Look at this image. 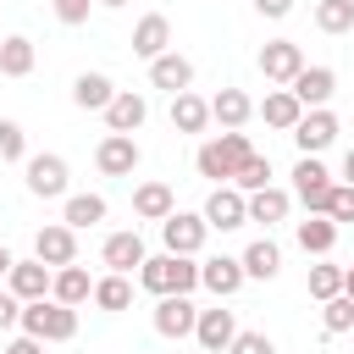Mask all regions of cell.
<instances>
[{"label": "cell", "mask_w": 354, "mask_h": 354, "mask_svg": "<svg viewBox=\"0 0 354 354\" xmlns=\"http://www.w3.org/2000/svg\"><path fill=\"white\" fill-rule=\"evenodd\" d=\"M100 0H55V17L66 22V28H83L88 22V11H94Z\"/></svg>", "instance_id": "cell-40"}, {"label": "cell", "mask_w": 354, "mask_h": 354, "mask_svg": "<svg viewBox=\"0 0 354 354\" xmlns=\"http://www.w3.org/2000/svg\"><path fill=\"white\" fill-rule=\"evenodd\" d=\"M11 326H22V299L11 288H0V332H11Z\"/></svg>", "instance_id": "cell-41"}, {"label": "cell", "mask_w": 354, "mask_h": 354, "mask_svg": "<svg viewBox=\"0 0 354 354\" xmlns=\"http://www.w3.org/2000/svg\"><path fill=\"white\" fill-rule=\"evenodd\" d=\"M249 155H254L249 133L221 127L216 138H205V144L194 149V171H199V177H210V183H232V177H238V166H243Z\"/></svg>", "instance_id": "cell-1"}, {"label": "cell", "mask_w": 354, "mask_h": 354, "mask_svg": "<svg viewBox=\"0 0 354 354\" xmlns=\"http://www.w3.org/2000/svg\"><path fill=\"white\" fill-rule=\"evenodd\" d=\"M337 111L332 105H315V111H304L299 116V127H293V144H299V155H321V149H332L337 144Z\"/></svg>", "instance_id": "cell-9"}, {"label": "cell", "mask_w": 354, "mask_h": 354, "mask_svg": "<svg viewBox=\"0 0 354 354\" xmlns=\"http://www.w3.org/2000/svg\"><path fill=\"white\" fill-rule=\"evenodd\" d=\"M22 183H28L33 199H66L72 171H66L61 155H28V160H22Z\"/></svg>", "instance_id": "cell-6"}, {"label": "cell", "mask_w": 354, "mask_h": 354, "mask_svg": "<svg viewBox=\"0 0 354 354\" xmlns=\"http://www.w3.org/2000/svg\"><path fill=\"white\" fill-rule=\"evenodd\" d=\"M343 293L354 299V266H343Z\"/></svg>", "instance_id": "cell-45"}, {"label": "cell", "mask_w": 354, "mask_h": 354, "mask_svg": "<svg viewBox=\"0 0 354 354\" xmlns=\"http://www.w3.org/2000/svg\"><path fill=\"white\" fill-rule=\"evenodd\" d=\"M321 326L337 337V332H354V299L348 293H337V299H326L321 304Z\"/></svg>", "instance_id": "cell-35"}, {"label": "cell", "mask_w": 354, "mask_h": 354, "mask_svg": "<svg viewBox=\"0 0 354 354\" xmlns=\"http://www.w3.org/2000/svg\"><path fill=\"white\" fill-rule=\"evenodd\" d=\"M254 116H260L266 127H277V133H293V127H299V116H304V105H299V94H293V88H271V94L254 105Z\"/></svg>", "instance_id": "cell-20"}, {"label": "cell", "mask_w": 354, "mask_h": 354, "mask_svg": "<svg viewBox=\"0 0 354 354\" xmlns=\"http://www.w3.org/2000/svg\"><path fill=\"white\" fill-rule=\"evenodd\" d=\"M337 293H343V266H326V254H321V260L310 266V299L326 304V299H337Z\"/></svg>", "instance_id": "cell-34"}, {"label": "cell", "mask_w": 354, "mask_h": 354, "mask_svg": "<svg viewBox=\"0 0 354 354\" xmlns=\"http://www.w3.org/2000/svg\"><path fill=\"white\" fill-rule=\"evenodd\" d=\"M105 210H111V205H105V194H66L61 221L83 232V227H100V221H105Z\"/></svg>", "instance_id": "cell-29"}, {"label": "cell", "mask_w": 354, "mask_h": 354, "mask_svg": "<svg viewBox=\"0 0 354 354\" xmlns=\"http://www.w3.org/2000/svg\"><path fill=\"white\" fill-rule=\"evenodd\" d=\"M337 232H343V227H337L332 216H304V221H293V243H299L310 260L332 254V249H337Z\"/></svg>", "instance_id": "cell-18"}, {"label": "cell", "mask_w": 354, "mask_h": 354, "mask_svg": "<svg viewBox=\"0 0 354 354\" xmlns=\"http://www.w3.org/2000/svg\"><path fill=\"white\" fill-rule=\"evenodd\" d=\"M326 216L343 227V221H354V183H332V205H326Z\"/></svg>", "instance_id": "cell-38"}, {"label": "cell", "mask_w": 354, "mask_h": 354, "mask_svg": "<svg viewBox=\"0 0 354 354\" xmlns=\"http://www.w3.org/2000/svg\"><path fill=\"white\" fill-rule=\"evenodd\" d=\"M254 11H260V17H271V22H282V17L293 11V0H254Z\"/></svg>", "instance_id": "cell-42"}, {"label": "cell", "mask_w": 354, "mask_h": 354, "mask_svg": "<svg viewBox=\"0 0 354 354\" xmlns=\"http://www.w3.org/2000/svg\"><path fill=\"white\" fill-rule=\"evenodd\" d=\"M266 183H271V160H266V155L254 149V155H249V160L238 166V177H232V188H243V194H254V188H266Z\"/></svg>", "instance_id": "cell-36"}, {"label": "cell", "mask_w": 354, "mask_h": 354, "mask_svg": "<svg viewBox=\"0 0 354 354\" xmlns=\"http://www.w3.org/2000/svg\"><path fill=\"white\" fill-rule=\"evenodd\" d=\"M194 321H199L194 293H166V299H155V332H160V337H194Z\"/></svg>", "instance_id": "cell-12"}, {"label": "cell", "mask_w": 354, "mask_h": 354, "mask_svg": "<svg viewBox=\"0 0 354 354\" xmlns=\"http://www.w3.org/2000/svg\"><path fill=\"white\" fill-rule=\"evenodd\" d=\"M293 199L304 205V216H326V205H332V171L321 166V155H299V166H293Z\"/></svg>", "instance_id": "cell-4"}, {"label": "cell", "mask_w": 354, "mask_h": 354, "mask_svg": "<svg viewBox=\"0 0 354 354\" xmlns=\"http://www.w3.org/2000/svg\"><path fill=\"white\" fill-rule=\"evenodd\" d=\"M315 28L321 33H354V0H315Z\"/></svg>", "instance_id": "cell-33"}, {"label": "cell", "mask_w": 354, "mask_h": 354, "mask_svg": "<svg viewBox=\"0 0 354 354\" xmlns=\"http://www.w3.org/2000/svg\"><path fill=\"white\" fill-rule=\"evenodd\" d=\"M149 83L166 88V94H183V88H194V61L177 55V50H166V55L149 61Z\"/></svg>", "instance_id": "cell-22"}, {"label": "cell", "mask_w": 354, "mask_h": 354, "mask_svg": "<svg viewBox=\"0 0 354 354\" xmlns=\"http://www.w3.org/2000/svg\"><path fill=\"white\" fill-rule=\"evenodd\" d=\"M11 266H17V254H11V249H6V243H0V282H6V277H11Z\"/></svg>", "instance_id": "cell-44"}, {"label": "cell", "mask_w": 354, "mask_h": 354, "mask_svg": "<svg viewBox=\"0 0 354 354\" xmlns=\"http://www.w3.org/2000/svg\"><path fill=\"white\" fill-rule=\"evenodd\" d=\"M127 304H133V282H127L122 271H105V277L94 282V310L116 315V310H127Z\"/></svg>", "instance_id": "cell-32"}, {"label": "cell", "mask_w": 354, "mask_h": 354, "mask_svg": "<svg viewBox=\"0 0 354 354\" xmlns=\"http://www.w3.org/2000/svg\"><path fill=\"white\" fill-rule=\"evenodd\" d=\"M50 299H61V304H88L94 299V282H88V271L72 260V266H61L55 271V282H50Z\"/></svg>", "instance_id": "cell-30"}, {"label": "cell", "mask_w": 354, "mask_h": 354, "mask_svg": "<svg viewBox=\"0 0 354 354\" xmlns=\"http://www.w3.org/2000/svg\"><path fill=\"white\" fill-rule=\"evenodd\" d=\"M0 160H28V133L11 116H0Z\"/></svg>", "instance_id": "cell-37"}, {"label": "cell", "mask_w": 354, "mask_h": 354, "mask_svg": "<svg viewBox=\"0 0 354 354\" xmlns=\"http://www.w3.org/2000/svg\"><path fill=\"white\" fill-rule=\"evenodd\" d=\"M288 88L299 94L304 111H315V105H332V94H337V72H332V66H304Z\"/></svg>", "instance_id": "cell-19"}, {"label": "cell", "mask_w": 354, "mask_h": 354, "mask_svg": "<svg viewBox=\"0 0 354 354\" xmlns=\"http://www.w3.org/2000/svg\"><path fill=\"white\" fill-rule=\"evenodd\" d=\"M166 50H171V22H166L160 11L138 17V22H133V55L155 61V55H166Z\"/></svg>", "instance_id": "cell-21"}, {"label": "cell", "mask_w": 354, "mask_h": 354, "mask_svg": "<svg viewBox=\"0 0 354 354\" xmlns=\"http://www.w3.org/2000/svg\"><path fill=\"white\" fill-rule=\"evenodd\" d=\"M6 354H44V343L22 332V337H11V343H6Z\"/></svg>", "instance_id": "cell-43"}, {"label": "cell", "mask_w": 354, "mask_h": 354, "mask_svg": "<svg viewBox=\"0 0 354 354\" xmlns=\"http://www.w3.org/2000/svg\"><path fill=\"white\" fill-rule=\"evenodd\" d=\"M50 282H55V266H44L39 254H33V260H17V266H11V277H6V288H11L22 304L50 299Z\"/></svg>", "instance_id": "cell-14"}, {"label": "cell", "mask_w": 354, "mask_h": 354, "mask_svg": "<svg viewBox=\"0 0 354 354\" xmlns=\"http://www.w3.org/2000/svg\"><path fill=\"white\" fill-rule=\"evenodd\" d=\"M254 116V100L243 94V88H221V94H210V122H221V127H243Z\"/></svg>", "instance_id": "cell-28"}, {"label": "cell", "mask_w": 354, "mask_h": 354, "mask_svg": "<svg viewBox=\"0 0 354 354\" xmlns=\"http://www.w3.org/2000/svg\"><path fill=\"white\" fill-rule=\"evenodd\" d=\"M199 216L210 221V232H238V227H249V194L232 188V183H216Z\"/></svg>", "instance_id": "cell-5"}, {"label": "cell", "mask_w": 354, "mask_h": 354, "mask_svg": "<svg viewBox=\"0 0 354 354\" xmlns=\"http://www.w3.org/2000/svg\"><path fill=\"white\" fill-rule=\"evenodd\" d=\"M111 100H116V83L105 72H77L72 77V105L77 111H105Z\"/></svg>", "instance_id": "cell-25"}, {"label": "cell", "mask_w": 354, "mask_h": 354, "mask_svg": "<svg viewBox=\"0 0 354 354\" xmlns=\"http://www.w3.org/2000/svg\"><path fill=\"white\" fill-rule=\"evenodd\" d=\"M205 238H210V221H205L199 210H171V216L160 221V243H166L171 254H199Z\"/></svg>", "instance_id": "cell-8"}, {"label": "cell", "mask_w": 354, "mask_h": 354, "mask_svg": "<svg viewBox=\"0 0 354 354\" xmlns=\"http://www.w3.org/2000/svg\"><path fill=\"white\" fill-rule=\"evenodd\" d=\"M138 288L155 293V299H166V293H194V288H199V260L160 249V254H149V260L138 266Z\"/></svg>", "instance_id": "cell-2"}, {"label": "cell", "mask_w": 354, "mask_h": 354, "mask_svg": "<svg viewBox=\"0 0 354 354\" xmlns=\"http://www.w3.org/2000/svg\"><path fill=\"white\" fill-rule=\"evenodd\" d=\"M343 183H354V149L343 155Z\"/></svg>", "instance_id": "cell-46"}, {"label": "cell", "mask_w": 354, "mask_h": 354, "mask_svg": "<svg viewBox=\"0 0 354 354\" xmlns=\"http://www.w3.org/2000/svg\"><path fill=\"white\" fill-rule=\"evenodd\" d=\"M100 260H105V271H138L144 260H149V249H144V238H138V227H122V232H111L105 243H100Z\"/></svg>", "instance_id": "cell-13"}, {"label": "cell", "mask_w": 354, "mask_h": 354, "mask_svg": "<svg viewBox=\"0 0 354 354\" xmlns=\"http://www.w3.org/2000/svg\"><path fill=\"white\" fill-rule=\"evenodd\" d=\"M100 6H127V0H100Z\"/></svg>", "instance_id": "cell-47"}, {"label": "cell", "mask_w": 354, "mask_h": 354, "mask_svg": "<svg viewBox=\"0 0 354 354\" xmlns=\"http://www.w3.org/2000/svg\"><path fill=\"white\" fill-rule=\"evenodd\" d=\"M171 127H177V133H205V127H210V100H199L194 88L171 94Z\"/></svg>", "instance_id": "cell-26"}, {"label": "cell", "mask_w": 354, "mask_h": 354, "mask_svg": "<svg viewBox=\"0 0 354 354\" xmlns=\"http://www.w3.org/2000/svg\"><path fill=\"white\" fill-rule=\"evenodd\" d=\"M288 210H293V194H288V188H277V183H266V188H254V194H249V221H260V227L288 221Z\"/></svg>", "instance_id": "cell-24"}, {"label": "cell", "mask_w": 354, "mask_h": 354, "mask_svg": "<svg viewBox=\"0 0 354 354\" xmlns=\"http://www.w3.org/2000/svg\"><path fill=\"white\" fill-rule=\"evenodd\" d=\"M243 282H249V277H243V260H238V254H210V260H199V288H210L216 299H232Z\"/></svg>", "instance_id": "cell-15"}, {"label": "cell", "mask_w": 354, "mask_h": 354, "mask_svg": "<svg viewBox=\"0 0 354 354\" xmlns=\"http://www.w3.org/2000/svg\"><path fill=\"white\" fill-rule=\"evenodd\" d=\"M33 254L44 260V266H72L77 260V227H66V221H44L39 232H33Z\"/></svg>", "instance_id": "cell-11"}, {"label": "cell", "mask_w": 354, "mask_h": 354, "mask_svg": "<svg viewBox=\"0 0 354 354\" xmlns=\"http://www.w3.org/2000/svg\"><path fill=\"white\" fill-rule=\"evenodd\" d=\"M227 354H277V343H271L266 332H238V337L227 343Z\"/></svg>", "instance_id": "cell-39"}, {"label": "cell", "mask_w": 354, "mask_h": 354, "mask_svg": "<svg viewBox=\"0 0 354 354\" xmlns=\"http://www.w3.org/2000/svg\"><path fill=\"white\" fill-rule=\"evenodd\" d=\"M238 337V321H232V310H199V321H194V343L205 348V354H227V343Z\"/></svg>", "instance_id": "cell-16"}, {"label": "cell", "mask_w": 354, "mask_h": 354, "mask_svg": "<svg viewBox=\"0 0 354 354\" xmlns=\"http://www.w3.org/2000/svg\"><path fill=\"white\" fill-rule=\"evenodd\" d=\"M238 260H243V277H249V282H271V277L282 271V249H277L271 238H254Z\"/></svg>", "instance_id": "cell-27"}, {"label": "cell", "mask_w": 354, "mask_h": 354, "mask_svg": "<svg viewBox=\"0 0 354 354\" xmlns=\"http://www.w3.org/2000/svg\"><path fill=\"white\" fill-rule=\"evenodd\" d=\"M144 122H149V100L138 88H116V100L105 105V127L111 133H138Z\"/></svg>", "instance_id": "cell-17"}, {"label": "cell", "mask_w": 354, "mask_h": 354, "mask_svg": "<svg viewBox=\"0 0 354 354\" xmlns=\"http://www.w3.org/2000/svg\"><path fill=\"white\" fill-rule=\"evenodd\" d=\"M138 160H144V149H138L133 133H105V138L94 144V166H100V177H133Z\"/></svg>", "instance_id": "cell-7"}, {"label": "cell", "mask_w": 354, "mask_h": 354, "mask_svg": "<svg viewBox=\"0 0 354 354\" xmlns=\"http://www.w3.org/2000/svg\"><path fill=\"white\" fill-rule=\"evenodd\" d=\"M304 66H310V61H304V50H299L293 39H271V44L260 50V72H266V83H277V88H288Z\"/></svg>", "instance_id": "cell-10"}, {"label": "cell", "mask_w": 354, "mask_h": 354, "mask_svg": "<svg viewBox=\"0 0 354 354\" xmlns=\"http://www.w3.org/2000/svg\"><path fill=\"white\" fill-rule=\"evenodd\" d=\"M33 61H39V50H33V39H28V33L0 39V77H28V72H33Z\"/></svg>", "instance_id": "cell-31"}, {"label": "cell", "mask_w": 354, "mask_h": 354, "mask_svg": "<svg viewBox=\"0 0 354 354\" xmlns=\"http://www.w3.org/2000/svg\"><path fill=\"white\" fill-rule=\"evenodd\" d=\"M171 210H177V194H171L166 183H155V177H149V183H138V188H133V216H138V221H166Z\"/></svg>", "instance_id": "cell-23"}, {"label": "cell", "mask_w": 354, "mask_h": 354, "mask_svg": "<svg viewBox=\"0 0 354 354\" xmlns=\"http://www.w3.org/2000/svg\"><path fill=\"white\" fill-rule=\"evenodd\" d=\"M22 332L39 337V343H72L77 337V304L33 299V304H22Z\"/></svg>", "instance_id": "cell-3"}]
</instances>
